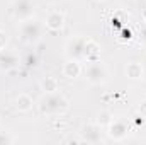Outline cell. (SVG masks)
I'll return each mask as SVG.
<instances>
[{"instance_id": "cell-1", "label": "cell", "mask_w": 146, "mask_h": 145, "mask_svg": "<svg viewBox=\"0 0 146 145\" xmlns=\"http://www.w3.org/2000/svg\"><path fill=\"white\" fill-rule=\"evenodd\" d=\"M68 99L60 94V92H49L46 94L41 103H39V111L41 114H48V116H56V114H63L68 109Z\"/></svg>"}, {"instance_id": "cell-3", "label": "cell", "mask_w": 146, "mask_h": 145, "mask_svg": "<svg viewBox=\"0 0 146 145\" xmlns=\"http://www.w3.org/2000/svg\"><path fill=\"white\" fill-rule=\"evenodd\" d=\"M42 29L44 26L41 22H37L36 19H27L24 22H19V36L24 43L27 44H34L42 38Z\"/></svg>"}, {"instance_id": "cell-7", "label": "cell", "mask_w": 146, "mask_h": 145, "mask_svg": "<svg viewBox=\"0 0 146 145\" xmlns=\"http://www.w3.org/2000/svg\"><path fill=\"white\" fill-rule=\"evenodd\" d=\"M80 140L87 144H100L102 142V126L99 123H87L80 128Z\"/></svg>"}, {"instance_id": "cell-9", "label": "cell", "mask_w": 146, "mask_h": 145, "mask_svg": "<svg viewBox=\"0 0 146 145\" xmlns=\"http://www.w3.org/2000/svg\"><path fill=\"white\" fill-rule=\"evenodd\" d=\"M63 26H65V15L61 12H58V10H51L44 19V28L48 31H51V33L61 31Z\"/></svg>"}, {"instance_id": "cell-8", "label": "cell", "mask_w": 146, "mask_h": 145, "mask_svg": "<svg viewBox=\"0 0 146 145\" xmlns=\"http://www.w3.org/2000/svg\"><path fill=\"white\" fill-rule=\"evenodd\" d=\"M19 56H17V53L15 51H10V50H2L0 51V70H3V72H10V70H14V68H17L19 67Z\"/></svg>"}, {"instance_id": "cell-12", "label": "cell", "mask_w": 146, "mask_h": 145, "mask_svg": "<svg viewBox=\"0 0 146 145\" xmlns=\"http://www.w3.org/2000/svg\"><path fill=\"white\" fill-rule=\"evenodd\" d=\"M126 75L133 80H138V79H145L143 75V63H138V62H131L126 65Z\"/></svg>"}, {"instance_id": "cell-2", "label": "cell", "mask_w": 146, "mask_h": 145, "mask_svg": "<svg viewBox=\"0 0 146 145\" xmlns=\"http://www.w3.org/2000/svg\"><path fill=\"white\" fill-rule=\"evenodd\" d=\"M83 73H85V79L92 85H104L109 80V70L102 63V60L87 62V65L83 67Z\"/></svg>"}, {"instance_id": "cell-17", "label": "cell", "mask_w": 146, "mask_h": 145, "mask_svg": "<svg viewBox=\"0 0 146 145\" xmlns=\"http://www.w3.org/2000/svg\"><path fill=\"white\" fill-rule=\"evenodd\" d=\"M5 44H7V34L3 31H0V51L5 48Z\"/></svg>"}, {"instance_id": "cell-14", "label": "cell", "mask_w": 146, "mask_h": 145, "mask_svg": "<svg viewBox=\"0 0 146 145\" xmlns=\"http://www.w3.org/2000/svg\"><path fill=\"white\" fill-rule=\"evenodd\" d=\"M41 85H42V89H44L46 94H49V92H58V89H60L58 80H56L54 77H46V79L41 82Z\"/></svg>"}, {"instance_id": "cell-16", "label": "cell", "mask_w": 146, "mask_h": 145, "mask_svg": "<svg viewBox=\"0 0 146 145\" xmlns=\"http://www.w3.org/2000/svg\"><path fill=\"white\" fill-rule=\"evenodd\" d=\"M136 113H138L139 116L146 118V99H145V101H141V103L138 104V108H136Z\"/></svg>"}, {"instance_id": "cell-6", "label": "cell", "mask_w": 146, "mask_h": 145, "mask_svg": "<svg viewBox=\"0 0 146 145\" xmlns=\"http://www.w3.org/2000/svg\"><path fill=\"white\" fill-rule=\"evenodd\" d=\"M107 137L114 142H122L129 135V123L124 118H112L107 125Z\"/></svg>"}, {"instance_id": "cell-4", "label": "cell", "mask_w": 146, "mask_h": 145, "mask_svg": "<svg viewBox=\"0 0 146 145\" xmlns=\"http://www.w3.org/2000/svg\"><path fill=\"white\" fill-rule=\"evenodd\" d=\"M10 12H12V17L17 22H24V21L34 17L36 2L34 0H14V3L10 7Z\"/></svg>"}, {"instance_id": "cell-18", "label": "cell", "mask_w": 146, "mask_h": 145, "mask_svg": "<svg viewBox=\"0 0 146 145\" xmlns=\"http://www.w3.org/2000/svg\"><path fill=\"white\" fill-rule=\"evenodd\" d=\"M139 41L146 46V28H143V29H141V33H139Z\"/></svg>"}, {"instance_id": "cell-13", "label": "cell", "mask_w": 146, "mask_h": 145, "mask_svg": "<svg viewBox=\"0 0 146 145\" xmlns=\"http://www.w3.org/2000/svg\"><path fill=\"white\" fill-rule=\"evenodd\" d=\"M33 97L29 94H19V97L15 99V108L19 109L21 113H27L33 109Z\"/></svg>"}, {"instance_id": "cell-21", "label": "cell", "mask_w": 146, "mask_h": 145, "mask_svg": "<svg viewBox=\"0 0 146 145\" xmlns=\"http://www.w3.org/2000/svg\"><path fill=\"white\" fill-rule=\"evenodd\" d=\"M95 2H106V0H95Z\"/></svg>"}, {"instance_id": "cell-20", "label": "cell", "mask_w": 146, "mask_h": 145, "mask_svg": "<svg viewBox=\"0 0 146 145\" xmlns=\"http://www.w3.org/2000/svg\"><path fill=\"white\" fill-rule=\"evenodd\" d=\"M143 21H145V22H146V9H145V10H143Z\"/></svg>"}, {"instance_id": "cell-11", "label": "cell", "mask_w": 146, "mask_h": 145, "mask_svg": "<svg viewBox=\"0 0 146 145\" xmlns=\"http://www.w3.org/2000/svg\"><path fill=\"white\" fill-rule=\"evenodd\" d=\"M94 60H100V46L88 39L87 41V46H85V60L83 62H94Z\"/></svg>"}, {"instance_id": "cell-5", "label": "cell", "mask_w": 146, "mask_h": 145, "mask_svg": "<svg viewBox=\"0 0 146 145\" xmlns=\"http://www.w3.org/2000/svg\"><path fill=\"white\" fill-rule=\"evenodd\" d=\"M87 41H88V38H85V36L70 38L68 43H66V46H65L66 58L83 62V60H85V46H87Z\"/></svg>"}, {"instance_id": "cell-19", "label": "cell", "mask_w": 146, "mask_h": 145, "mask_svg": "<svg viewBox=\"0 0 146 145\" xmlns=\"http://www.w3.org/2000/svg\"><path fill=\"white\" fill-rule=\"evenodd\" d=\"M143 75H145V79H146V60L143 62Z\"/></svg>"}, {"instance_id": "cell-10", "label": "cell", "mask_w": 146, "mask_h": 145, "mask_svg": "<svg viewBox=\"0 0 146 145\" xmlns=\"http://www.w3.org/2000/svg\"><path fill=\"white\" fill-rule=\"evenodd\" d=\"M82 72H83V67H82V62H78V60L68 58L66 63L63 65V75L66 79H76L82 75Z\"/></svg>"}, {"instance_id": "cell-15", "label": "cell", "mask_w": 146, "mask_h": 145, "mask_svg": "<svg viewBox=\"0 0 146 145\" xmlns=\"http://www.w3.org/2000/svg\"><path fill=\"white\" fill-rule=\"evenodd\" d=\"M110 119H112V116H110L109 113H102V114L99 116V119H97V123H99V125H100V126L104 128V126H107V125L110 123Z\"/></svg>"}]
</instances>
